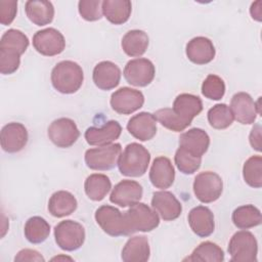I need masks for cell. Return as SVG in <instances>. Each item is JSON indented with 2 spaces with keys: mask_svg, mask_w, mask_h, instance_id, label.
Masks as SVG:
<instances>
[{
  "mask_svg": "<svg viewBox=\"0 0 262 262\" xmlns=\"http://www.w3.org/2000/svg\"><path fill=\"white\" fill-rule=\"evenodd\" d=\"M47 134L54 145L67 148L72 146L78 140L80 131L72 119L59 118L49 125Z\"/></svg>",
  "mask_w": 262,
  "mask_h": 262,
  "instance_id": "8",
  "label": "cell"
},
{
  "mask_svg": "<svg viewBox=\"0 0 262 262\" xmlns=\"http://www.w3.org/2000/svg\"><path fill=\"white\" fill-rule=\"evenodd\" d=\"M27 128L18 122H11L1 129V147L8 154L20 151L28 142Z\"/></svg>",
  "mask_w": 262,
  "mask_h": 262,
  "instance_id": "13",
  "label": "cell"
},
{
  "mask_svg": "<svg viewBox=\"0 0 262 262\" xmlns=\"http://www.w3.org/2000/svg\"><path fill=\"white\" fill-rule=\"evenodd\" d=\"M51 83L55 90L62 94L77 92L84 81L82 68L73 60H62L51 71Z\"/></svg>",
  "mask_w": 262,
  "mask_h": 262,
  "instance_id": "1",
  "label": "cell"
},
{
  "mask_svg": "<svg viewBox=\"0 0 262 262\" xmlns=\"http://www.w3.org/2000/svg\"><path fill=\"white\" fill-rule=\"evenodd\" d=\"M172 110L184 122L191 124L194 117L203 111L202 99L190 93H181L176 96Z\"/></svg>",
  "mask_w": 262,
  "mask_h": 262,
  "instance_id": "24",
  "label": "cell"
},
{
  "mask_svg": "<svg viewBox=\"0 0 262 262\" xmlns=\"http://www.w3.org/2000/svg\"><path fill=\"white\" fill-rule=\"evenodd\" d=\"M132 11V4L128 0H104L102 1V13L114 25L126 23Z\"/></svg>",
  "mask_w": 262,
  "mask_h": 262,
  "instance_id": "29",
  "label": "cell"
},
{
  "mask_svg": "<svg viewBox=\"0 0 262 262\" xmlns=\"http://www.w3.org/2000/svg\"><path fill=\"white\" fill-rule=\"evenodd\" d=\"M95 220L99 227L111 236L128 235L123 214L115 207L103 205L95 211Z\"/></svg>",
  "mask_w": 262,
  "mask_h": 262,
  "instance_id": "9",
  "label": "cell"
},
{
  "mask_svg": "<svg viewBox=\"0 0 262 262\" xmlns=\"http://www.w3.org/2000/svg\"><path fill=\"white\" fill-rule=\"evenodd\" d=\"M17 12V1L1 0L0 1V23L3 26L10 25L15 18Z\"/></svg>",
  "mask_w": 262,
  "mask_h": 262,
  "instance_id": "42",
  "label": "cell"
},
{
  "mask_svg": "<svg viewBox=\"0 0 262 262\" xmlns=\"http://www.w3.org/2000/svg\"><path fill=\"white\" fill-rule=\"evenodd\" d=\"M243 177L245 182L254 188L262 186V158L261 156H252L243 167Z\"/></svg>",
  "mask_w": 262,
  "mask_h": 262,
  "instance_id": "36",
  "label": "cell"
},
{
  "mask_svg": "<svg viewBox=\"0 0 262 262\" xmlns=\"http://www.w3.org/2000/svg\"><path fill=\"white\" fill-rule=\"evenodd\" d=\"M142 194V186L137 181L125 179L115 185L111 192L110 201L115 205L125 208L138 203Z\"/></svg>",
  "mask_w": 262,
  "mask_h": 262,
  "instance_id": "15",
  "label": "cell"
},
{
  "mask_svg": "<svg viewBox=\"0 0 262 262\" xmlns=\"http://www.w3.org/2000/svg\"><path fill=\"white\" fill-rule=\"evenodd\" d=\"M25 237L31 244H41L50 234L49 223L40 216H33L26 221L24 228Z\"/></svg>",
  "mask_w": 262,
  "mask_h": 262,
  "instance_id": "32",
  "label": "cell"
},
{
  "mask_svg": "<svg viewBox=\"0 0 262 262\" xmlns=\"http://www.w3.org/2000/svg\"><path fill=\"white\" fill-rule=\"evenodd\" d=\"M25 10L28 18L37 26L48 25L54 17V7L50 1L29 0L26 2Z\"/></svg>",
  "mask_w": 262,
  "mask_h": 262,
  "instance_id": "27",
  "label": "cell"
},
{
  "mask_svg": "<svg viewBox=\"0 0 262 262\" xmlns=\"http://www.w3.org/2000/svg\"><path fill=\"white\" fill-rule=\"evenodd\" d=\"M154 116L162 126L174 132H181L189 126L188 123L179 118L170 107L160 108L154 114Z\"/></svg>",
  "mask_w": 262,
  "mask_h": 262,
  "instance_id": "37",
  "label": "cell"
},
{
  "mask_svg": "<svg viewBox=\"0 0 262 262\" xmlns=\"http://www.w3.org/2000/svg\"><path fill=\"white\" fill-rule=\"evenodd\" d=\"M208 122L214 129H226L234 121L230 107L225 103H217L208 111Z\"/></svg>",
  "mask_w": 262,
  "mask_h": 262,
  "instance_id": "35",
  "label": "cell"
},
{
  "mask_svg": "<svg viewBox=\"0 0 262 262\" xmlns=\"http://www.w3.org/2000/svg\"><path fill=\"white\" fill-rule=\"evenodd\" d=\"M149 39L147 34L141 30L128 31L122 38V49L131 57L141 56L148 47Z\"/></svg>",
  "mask_w": 262,
  "mask_h": 262,
  "instance_id": "28",
  "label": "cell"
},
{
  "mask_svg": "<svg viewBox=\"0 0 262 262\" xmlns=\"http://www.w3.org/2000/svg\"><path fill=\"white\" fill-rule=\"evenodd\" d=\"M224 81L217 75H208L202 84V94L211 100H219L224 96Z\"/></svg>",
  "mask_w": 262,
  "mask_h": 262,
  "instance_id": "39",
  "label": "cell"
},
{
  "mask_svg": "<svg viewBox=\"0 0 262 262\" xmlns=\"http://www.w3.org/2000/svg\"><path fill=\"white\" fill-rule=\"evenodd\" d=\"M230 261L233 262H256L258 254V243L255 235L248 230L235 232L228 244Z\"/></svg>",
  "mask_w": 262,
  "mask_h": 262,
  "instance_id": "4",
  "label": "cell"
},
{
  "mask_svg": "<svg viewBox=\"0 0 262 262\" xmlns=\"http://www.w3.org/2000/svg\"><path fill=\"white\" fill-rule=\"evenodd\" d=\"M33 46L37 52L44 56H54L64 50L66 40L58 30L47 28L35 33Z\"/></svg>",
  "mask_w": 262,
  "mask_h": 262,
  "instance_id": "10",
  "label": "cell"
},
{
  "mask_svg": "<svg viewBox=\"0 0 262 262\" xmlns=\"http://www.w3.org/2000/svg\"><path fill=\"white\" fill-rule=\"evenodd\" d=\"M20 64V54L0 49V72L3 75H11L17 71Z\"/></svg>",
  "mask_w": 262,
  "mask_h": 262,
  "instance_id": "41",
  "label": "cell"
},
{
  "mask_svg": "<svg viewBox=\"0 0 262 262\" xmlns=\"http://www.w3.org/2000/svg\"><path fill=\"white\" fill-rule=\"evenodd\" d=\"M122 133V127L115 120L107 121L102 127H89L84 134V137L90 145H107L118 139Z\"/></svg>",
  "mask_w": 262,
  "mask_h": 262,
  "instance_id": "21",
  "label": "cell"
},
{
  "mask_svg": "<svg viewBox=\"0 0 262 262\" xmlns=\"http://www.w3.org/2000/svg\"><path fill=\"white\" fill-rule=\"evenodd\" d=\"M175 165L178 170L183 174H193L196 172L202 163V158L193 156L192 154L186 151L182 147H178L174 156Z\"/></svg>",
  "mask_w": 262,
  "mask_h": 262,
  "instance_id": "38",
  "label": "cell"
},
{
  "mask_svg": "<svg viewBox=\"0 0 262 262\" xmlns=\"http://www.w3.org/2000/svg\"><path fill=\"white\" fill-rule=\"evenodd\" d=\"M85 229L83 225L74 220L60 221L54 227V238L57 246L64 251H76L85 242Z\"/></svg>",
  "mask_w": 262,
  "mask_h": 262,
  "instance_id": "6",
  "label": "cell"
},
{
  "mask_svg": "<svg viewBox=\"0 0 262 262\" xmlns=\"http://www.w3.org/2000/svg\"><path fill=\"white\" fill-rule=\"evenodd\" d=\"M224 260L223 250L215 243L203 242L184 259V261H200V262H222Z\"/></svg>",
  "mask_w": 262,
  "mask_h": 262,
  "instance_id": "33",
  "label": "cell"
},
{
  "mask_svg": "<svg viewBox=\"0 0 262 262\" xmlns=\"http://www.w3.org/2000/svg\"><path fill=\"white\" fill-rule=\"evenodd\" d=\"M92 79L95 86L99 89L112 90L120 83L121 70L113 61L103 60L94 67Z\"/></svg>",
  "mask_w": 262,
  "mask_h": 262,
  "instance_id": "18",
  "label": "cell"
},
{
  "mask_svg": "<svg viewBox=\"0 0 262 262\" xmlns=\"http://www.w3.org/2000/svg\"><path fill=\"white\" fill-rule=\"evenodd\" d=\"M51 260H52V261H55V260H57V261H58V260H71V261H72L73 259H72L71 257H68V256H56V257L52 258Z\"/></svg>",
  "mask_w": 262,
  "mask_h": 262,
  "instance_id": "46",
  "label": "cell"
},
{
  "mask_svg": "<svg viewBox=\"0 0 262 262\" xmlns=\"http://www.w3.org/2000/svg\"><path fill=\"white\" fill-rule=\"evenodd\" d=\"M127 233L131 235L137 231L148 232L156 229L160 224L158 213L144 203H136L123 213Z\"/></svg>",
  "mask_w": 262,
  "mask_h": 262,
  "instance_id": "3",
  "label": "cell"
},
{
  "mask_svg": "<svg viewBox=\"0 0 262 262\" xmlns=\"http://www.w3.org/2000/svg\"><path fill=\"white\" fill-rule=\"evenodd\" d=\"M14 261H36V262H44V257L36 250L32 249H24L20 250L14 257Z\"/></svg>",
  "mask_w": 262,
  "mask_h": 262,
  "instance_id": "43",
  "label": "cell"
},
{
  "mask_svg": "<svg viewBox=\"0 0 262 262\" xmlns=\"http://www.w3.org/2000/svg\"><path fill=\"white\" fill-rule=\"evenodd\" d=\"M150 249L148 239L144 235L130 237L122 249L121 258L124 262H146L149 259Z\"/></svg>",
  "mask_w": 262,
  "mask_h": 262,
  "instance_id": "25",
  "label": "cell"
},
{
  "mask_svg": "<svg viewBox=\"0 0 262 262\" xmlns=\"http://www.w3.org/2000/svg\"><path fill=\"white\" fill-rule=\"evenodd\" d=\"M249 140H250V144L252 145V147L257 150V151H261V126L260 124H256L249 136Z\"/></svg>",
  "mask_w": 262,
  "mask_h": 262,
  "instance_id": "44",
  "label": "cell"
},
{
  "mask_svg": "<svg viewBox=\"0 0 262 262\" xmlns=\"http://www.w3.org/2000/svg\"><path fill=\"white\" fill-rule=\"evenodd\" d=\"M121 154V144L111 143L87 149L84 159L86 166L91 170L106 171L115 168L118 165Z\"/></svg>",
  "mask_w": 262,
  "mask_h": 262,
  "instance_id": "5",
  "label": "cell"
},
{
  "mask_svg": "<svg viewBox=\"0 0 262 262\" xmlns=\"http://www.w3.org/2000/svg\"><path fill=\"white\" fill-rule=\"evenodd\" d=\"M78 10L82 18L87 21H95L102 17V1L81 0L78 3Z\"/></svg>",
  "mask_w": 262,
  "mask_h": 262,
  "instance_id": "40",
  "label": "cell"
},
{
  "mask_svg": "<svg viewBox=\"0 0 262 262\" xmlns=\"http://www.w3.org/2000/svg\"><path fill=\"white\" fill-rule=\"evenodd\" d=\"M157 122L154 114L141 112L128 121L127 130L134 138L140 141H147L157 133Z\"/></svg>",
  "mask_w": 262,
  "mask_h": 262,
  "instance_id": "17",
  "label": "cell"
},
{
  "mask_svg": "<svg viewBox=\"0 0 262 262\" xmlns=\"http://www.w3.org/2000/svg\"><path fill=\"white\" fill-rule=\"evenodd\" d=\"M262 1H256L254 3H252L251 5V8H250V13H251V16L260 21L261 20V17H262Z\"/></svg>",
  "mask_w": 262,
  "mask_h": 262,
  "instance_id": "45",
  "label": "cell"
},
{
  "mask_svg": "<svg viewBox=\"0 0 262 262\" xmlns=\"http://www.w3.org/2000/svg\"><path fill=\"white\" fill-rule=\"evenodd\" d=\"M193 192L195 198L205 204L217 201L223 191L221 177L212 171L199 173L193 181Z\"/></svg>",
  "mask_w": 262,
  "mask_h": 262,
  "instance_id": "7",
  "label": "cell"
},
{
  "mask_svg": "<svg viewBox=\"0 0 262 262\" xmlns=\"http://www.w3.org/2000/svg\"><path fill=\"white\" fill-rule=\"evenodd\" d=\"M151 207L165 221L177 219L182 212L181 203L172 192L166 190L154 192Z\"/></svg>",
  "mask_w": 262,
  "mask_h": 262,
  "instance_id": "16",
  "label": "cell"
},
{
  "mask_svg": "<svg viewBox=\"0 0 262 262\" xmlns=\"http://www.w3.org/2000/svg\"><path fill=\"white\" fill-rule=\"evenodd\" d=\"M230 110L233 118L243 125H250L256 121L260 114L252 96L246 92H237L231 97Z\"/></svg>",
  "mask_w": 262,
  "mask_h": 262,
  "instance_id": "14",
  "label": "cell"
},
{
  "mask_svg": "<svg viewBox=\"0 0 262 262\" xmlns=\"http://www.w3.org/2000/svg\"><path fill=\"white\" fill-rule=\"evenodd\" d=\"M78 202L73 193L67 190H58L52 193L48 202V211L53 217L61 218L76 211Z\"/></svg>",
  "mask_w": 262,
  "mask_h": 262,
  "instance_id": "26",
  "label": "cell"
},
{
  "mask_svg": "<svg viewBox=\"0 0 262 262\" xmlns=\"http://www.w3.org/2000/svg\"><path fill=\"white\" fill-rule=\"evenodd\" d=\"M156 75L154 63L147 58H135L129 60L124 69V77L126 81L137 87H145L149 85Z\"/></svg>",
  "mask_w": 262,
  "mask_h": 262,
  "instance_id": "11",
  "label": "cell"
},
{
  "mask_svg": "<svg viewBox=\"0 0 262 262\" xmlns=\"http://www.w3.org/2000/svg\"><path fill=\"white\" fill-rule=\"evenodd\" d=\"M185 53L191 62L195 64H206L214 59L216 50L213 42L209 38L199 36L188 41Z\"/></svg>",
  "mask_w": 262,
  "mask_h": 262,
  "instance_id": "20",
  "label": "cell"
},
{
  "mask_svg": "<svg viewBox=\"0 0 262 262\" xmlns=\"http://www.w3.org/2000/svg\"><path fill=\"white\" fill-rule=\"evenodd\" d=\"M233 224L239 229H249L261 224L260 210L254 205H243L234 209L231 215Z\"/></svg>",
  "mask_w": 262,
  "mask_h": 262,
  "instance_id": "31",
  "label": "cell"
},
{
  "mask_svg": "<svg viewBox=\"0 0 262 262\" xmlns=\"http://www.w3.org/2000/svg\"><path fill=\"white\" fill-rule=\"evenodd\" d=\"M175 179V170L171 161L164 156L157 157L149 170L151 184L161 189L169 188Z\"/></svg>",
  "mask_w": 262,
  "mask_h": 262,
  "instance_id": "22",
  "label": "cell"
},
{
  "mask_svg": "<svg viewBox=\"0 0 262 262\" xmlns=\"http://www.w3.org/2000/svg\"><path fill=\"white\" fill-rule=\"evenodd\" d=\"M210 145V137L201 128H191L179 137V147L196 157H203Z\"/></svg>",
  "mask_w": 262,
  "mask_h": 262,
  "instance_id": "23",
  "label": "cell"
},
{
  "mask_svg": "<svg viewBox=\"0 0 262 262\" xmlns=\"http://www.w3.org/2000/svg\"><path fill=\"white\" fill-rule=\"evenodd\" d=\"M150 161L149 151L137 142L126 145L120 156L118 167L122 175L128 177H140L145 174Z\"/></svg>",
  "mask_w": 262,
  "mask_h": 262,
  "instance_id": "2",
  "label": "cell"
},
{
  "mask_svg": "<svg viewBox=\"0 0 262 262\" xmlns=\"http://www.w3.org/2000/svg\"><path fill=\"white\" fill-rule=\"evenodd\" d=\"M112 188V182L110 178L100 173H94L89 175L84 183V189L87 196L94 201H102Z\"/></svg>",
  "mask_w": 262,
  "mask_h": 262,
  "instance_id": "30",
  "label": "cell"
},
{
  "mask_svg": "<svg viewBox=\"0 0 262 262\" xmlns=\"http://www.w3.org/2000/svg\"><path fill=\"white\" fill-rule=\"evenodd\" d=\"M110 103L116 113L130 115L142 107L144 96L139 90L130 87H122L112 94Z\"/></svg>",
  "mask_w": 262,
  "mask_h": 262,
  "instance_id": "12",
  "label": "cell"
},
{
  "mask_svg": "<svg viewBox=\"0 0 262 262\" xmlns=\"http://www.w3.org/2000/svg\"><path fill=\"white\" fill-rule=\"evenodd\" d=\"M28 46V37L21 31L16 29H9L6 31L0 40V49L14 51L20 55L26 52Z\"/></svg>",
  "mask_w": 262,
  "mask_h": 262,
  "instance_id": "34",
  "label": "cell"
},
{
  "mask_svg": "<svg viewBox=\"0 0 262 262\" xmlns=\"http://www.w3.org/2000/svg\"><path fill=\"white\" fill-rule=\"evenodd\" d=\"M190 229L200 237L211 235L215 229L214 215L206 206H196L192 208L187 216Z\"/></svg>",
  "mask_w": 262,
  "mask_h": 262,
  "instance_id": "19",
  "label": "cell"
}]
</instances>
